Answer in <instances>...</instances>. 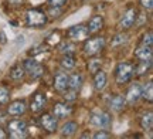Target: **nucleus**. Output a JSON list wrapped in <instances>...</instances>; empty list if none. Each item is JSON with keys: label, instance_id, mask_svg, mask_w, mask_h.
Returning <instances> with one entry per match:
<instances>
[{"label": "nucleus", "instance_id": "nucleus-16", "mask_svg": "<svg viewBox=\"0 0 153 139\" xmlns=\"http://www.w3.org/2000/svg\"><path fill=\"white\" fill-rule=\"evenodd\" d=\"M133 56L137 58V61H148V60H152V57H153L152 45H146V44H142V43H140V44L135 48Z\"/></svg>", "mask_w": 153, "mask_h": 139}, {"label": "nucleus", "instance_id": "nucleus-38", "mask_svg": "<svg viewBox=\"0 0 153 139\" xmlns=\"http://www.w3.org/2000/svg\"><path fill=\"white\" fill-rule=\"evenodd\" d=\"M0 36H1L0 43H1V44H6V36H4V33H3V31H0Z\"/></svg>", "mask_w": 153, "mask_h": 139}, {"label": "nucleus", "instance_id": "nucleus-33", "mask_svg": "<svg viewBox=\"0 0 153 139\" xmlns=\"http://www.w3.org/2000/svg\"><path fill=\"white\" fill-rule=\"evenodd\" d=\"M91 138H94V139H108V138H112V134L108 132L106 129H101V131H97Z\"/></svg>", "mask_w": 153, "mask_h": 139}, {"label": "nucleus", "instance_id": "nucleus-31", "mask_svg": "<svg viewBox=\"0 0 153 139\" xmlns=\"http://www.w3.org/2000/svg\"><path fill=\"white\" fill-rule=\"evenodd\" d=\"M47 48V45L44 44H36V45H33L30 50H28V56L30 57H36V56H38V54H41V53H44V50Z\"/></svg>", "mask_w": 153, "mask_h": 139}, {"label": "nucleus", "instance_id": "nucleus-23", "mask_svg": "<svg viewBox=\"0 0 153 139\" xmlns=\"http://www.w3.org/2000/svg\"><path fill=\"white\" fill-rule=\"evenodd\" d=\"M58 51L62 56H75V43L71 40H64L58 43Z\"/></svg>", "mask_w": 153, "mask_h": 139}, {"label": "nucleus", "instance_id": "nucleus-30", "mask_svg": "<svg viewBox=\"0 0 153 139\" xmlns=\"http://www.w3.org/2000/svg\"><path fill=\"white\" fill-rule=\"evenodd\" d=\"M61 95H62V100L65 101V102H74V101L78 100V95H79V92H76V91H72V89H68L67 88L64 92H61Z\"/></svg>", "mask_w": 153, "mask_h": 139}, {"label": "nucleus", "instance_id": "nucleus-29", "mask_svg": "<svg viewBox=\"0 0 153 139\" xmlns=\"http://www.w3.org/2000/svg\"><path fill=\"white\" fill-rule=\"evenodd\" d=\"M10 88L6 85H0V105H6L10 101Z\"/></svg>", "mask_w": 153, "mask_h": 139}, {"label": "nucleus", "instance_id": "nucleus-8", "mask_svg": "<svg viewBox=\"0 0 153 139\" xmlns=\"http://www.w3.org/2000/svg\"><path fill=\"white\" fill-rule=\"evenodd\" d=\"M137 9L136 7H128L123 13H122V16L119 19V23H118V27H119L120 31H128V30H131L137 22Z\"/></svg>", "mask_w": 153, "mask_h": 139}, {"label": "nucleus", "instance_id": "nucleus-20", "mask_svg": "<svg viewBox=\"0 0 153 139\" xmlns=\"http://www.w3.org/2000/svg\"><path fill=\"white\" fill-rule=\"evenodd\" d=\"M78 128H79V125L76 121H67L60 128V135L62 138H71L78 132Z\"/></svg>", "mask_w": 153, "mask_h": 139}, {"label": "nucleus", "instance_id": "nucleus-10", "mask_svg": "<svg viewBox=\"0 0 153 139\" xmlns=\"http://www.w3.org/2000/svg\"><path fill=\"white\" fill-rule=\"evenodd\" d=\"M72 112H74L72 105L70 102H65V101L54 102L53 106H51V114H53L58 121H61V119H68V118L72 115Z\"/></svg>", "mask_w": 153, "mask_h": 139}, {"label": "nucleus", "instance_id": "nucleus-21", "mask_svg": "<svg viewBox=\"0 0 153 139\" xmlns=\"http://www.w3.org/2000/svg\"><path fill=\"white\" fill-rule=\"evenodd\" d=\"M139 125L143 132H150L153 129V112L150 109L142 114V117L139 119Z\"/></svg>", "mask_w": 153, "mask_h": 139}, {"label": "nucleus", "instance_id": "nucleus-1", "mask_svg": "<svg viewBox=\"0 0 153 139\" xmlns=\"http://www.w3.org/2000/svg\"><path fill=\"white\" fill-rule=\"evenodd\" d=\"M105 45H106V39L104 36H99V34H94V36H88L87 39L84 40V44H82V53L85 57H94V56H99L102 51H104Z\"/></svg>", "mask_w": 153, "mask_h": 139}, {"label": "nucleus", "instance_id": "nucleus-35", "mask_svg": "<svg viewBox=\"0 0 153 139\" xmlns=\"http://www.w3.org/2000/svg\"><path fill=\"white\" fill-rule=\"evenodd\" d=\"M67 0H47V4L53 7H64Z\"/></svg>", "mask_w": 153, "mask_h": 139}, {"label": "nucleus", "instance_id": "nucleus-12", "mask_svg": "<svg viewBox=\"0 0 153 139\" xmlns=\"http://www.w3.org/2000/svg\"><path fill=\"white\" fill-rule=\"evenodd\" d=\"M27 101L24 98H19V100H14L11 102H7V108H6V112L10 115V117H23L26 112H27Z\"/></svg>", "mask_w": 153, "mask_h": 139}, {"label": "nucleus", "instance_id": "nucleus-34", "mask_svg": "<svg viewBox=\"0 0 153 139\" xmlns=\"http://www.w3.org/2000/svg\"><path fill=\"white\" fill-rule=\"evenodd\" d=\"M140 43H142V44H146V45H152L153 44V33H152V30H148L146 33L143 34Z\"/></svg>", "mask_w": 153, "mask_h": 139}, {"label": "nucleus", "instance_id": "nucleus-41", "mask_svg": "<svg viewBox=\"0 0 153 139\" xmlns=\"http://www.w3.org/2000/svg\"><path fill=\"white\" fill-rule=\"evenodd\" d=\"M82 1H89V0H82Z\"/></svg>", "mask_w": 153, "mask_h": 139}, {"label": "nucleus", "instance_id": "nucleus-24", "mask_svg": "<svg viewBox=\"0 0 153 139\" xmlns=\"http://www.w3.org/2000/svg\"><path fill=\"white\" fill-rule=\"evenodd\" d=\"M128 41H129V34L126 31H119L111 39V47H114V48L122 47V45L128 44Z\"/></svg>", "mask_w": 153, "mask_h": 139}, {"label": "nucleus", "instance_id": "nucleus-26", "mask_svg": "<svg viewBox=\"0 0 153 139\" xmlns=\"http://www.w3.org/2000/svg\"><path fill=\"white\" fill-rule=\"evenodd\" d=\"M150 70H152V60L135 62V74L139 77H145L148 72H150Z\"/></svg>", "mask_w": 153, "mask_h": 139}, {"label": "nucleus", "instance_id": "nucleus-5", "mask_svg": "<svg viewBox=\"0 0 153 139\" xmlns=\"http://www.w3.org/2000/svg\"><path fill=\"white\" fill-rule=\"evenodd\" d=\"M23 67H24V71H26V75H28V78L33 80V81H37L40 78H43L44 74H45V67L38 60H36L34 57L26 58L23 61Z\"/></svg>", "mask_w": 153, "mask_h": 139}, {"label": "nucleus", "instance_id": "nucleus-4", "mask_svg": "<svg viewBox=\"0 0 153 139\" xmlns=\"http://www.w3.org/2000/svg\"><path fill=\"white\" fill-rule=\"evenodd\" d=\"M89 123L95 126V128L99 129H108L112 125V114L105 109H94L91 114H89Z\"/></svg>", "mask_w": 153, "mask_h": 139}, {"label": "nucleus", "instance_id": "nucleus-7", "mask_svg": "<svg viewBox=\"0 0 153 139\" xmlns=\"http://www.w3.org/2000/svg\"><path fill=\"white\" fill-rule=\"evenodd\" d=\"M37 123L40 129H43L47 134H55L58 131V119L51 112H40Z\"/></svg>", "mask_w": 153, "mask_h": 139}, {"label": "nucleus", "instance_id": "nucleus-2", "mask_svg": "<svg viewBox=\"0 0 153 139\" xmlns=\"http://www.w3.org/2000/svg\"><path fill=\"white\" fill-rule=\"evenodd\" d=\"M135 75V62L132 61H120L114 71L115 83L119 87H123L126 84L132 81V78Z\"/></svg>", "mask_w": 153, "mask_h": 139}, {"label": "nucleus", "instance_id": "nucleus-25", "mask_svg": "<svg viewBox=\"0 0 153 139\" xmlns=\"http://www.w3.org/2000/svg\"><path fill=\"white\" fill-rule=\"evenodd\" d=\"M60 67L64 71H72L76 67V58L75 56H62L60 60Z\"/></svg>", "mask_w": 153, "mask_h": 139}, {"label": "nucleus", "instance_id": "nucleus-22", "mask_svg": "<svg viewBox=\"0 0 153 139\" xmlns=\"http://www.w3.org/2000/svg\"><path fill=\"white\" fill-rule=\"evenodd\" d=\"M26 77V71H24V67H23V62H16L13 64L9 70V78L13 80V81H20Z\"/></svg>", "mask_w": 153, "mask_h": 139}, {"label": "nucleus", "instance_id": "nucleus-17", "mask_svg": "<svg viewBox=\"0 0 153 139\" xmlns=\"http://www.w3.org/2000/svg\"><path fill=\"white\" fill-rule=\"evenodd\" d=\"M105 26V19L104 16H101V14H95L92 16L87 23V27L89 30V34H97L99 33Z\"/></svg>", "mask_w": 153, "mask_h": 139}, {"label": "nucleus", "instance_id": "nucleus-39", "mask_svg": "<svg viewBox=\"0 0 153 139\" xmlns=\"http://www.w3.org/2000/svg\"><path fill=\"white\" fill-rule=\"evenodd\" d=\"M79 136H81V138H91L92 135H91V132H84V134H81Z\"/></svg>", "mask_w": 153, "mask_h": 139}, {"label": "nucleus", "instance_id": "nucleus-27", "mask_svg": "<svg viewBox=\"0 0 153 139\" xmlns=\"http://www.w3.org/2000/svg\"><path fill=\"white\" fill-rule=\"evenodd\" d=\"M87 67H88V71L91 72V74H94V72H97L98 70H101V67H102V60H101L98 56L89 57Z\"/></svg>", "mask_w": 153, "mask_h": 139}, {"label": "nucleus", "instance_id": "nucleus-14", "mask_svg": "<svg viewBox=\"0 0 153 139\" xmlns=\"http://www.w3.org/2000/svg\"><path fill=\"white\" fill-rule=\"evenodd\" d=\"M67 85H68V72L64 70L55 72L54 78H53V88L61 94L67 89Z\"/></svg>", "mask_w": 153, "mask_h": 139}, {"label": "nucleus", "instance_id": "nucleus-11", "mask_svg": "<svg viewBox=\"0 0 153 139\" xmlns=\"http://www.w3.org/2000/svg\"><path fill=\"white\" fill-rule=\"evenodd\" d=\"M67 39L74 41V43H79V41H84L89 36V30H88L87 24H75V26H71V27L67 30Z\"/></svg>", "mask_w": 153, "mask_h": 139}, {"label": "nucleus", "instance_id": "nucleus-3", "mask_svg": "<svg viewBox=\"0 0 153 139\" xmlns=\"http://www.w3.org/2000/svg\"><path fill=\"white\" fill-rule=\"evenodd\" d=\"M24 19H26V26L30 28H41L48 23L47 13L43 9H38V7L28 9L24 14Z\"/></svg>", "mask_w": 153, "mask_h": 139}, {"label": "nucleus", "instance_id": "nucleus-36", "mask_svg": "<svg viewBox=\"0 0 153 139\" xmlns=\"http://www.w3.org/2000/svg\"><path fill=\"white\" fill-rule=\"evenodd\" d=\"M140 6H142L145 10L150 11L153 7V0H140Z\"/></svg>", "mask_w": 153, "mask_h": 139}, {"label": "nucleus", "instance_id": "nucleus-19", "mask_svg": "<svg viewBox=\"0 0 153 139\" xmlns=\"http://www.w3.org/2000/svg\"><path fill=\"white\" fill-rule=\"evenodd\" d=\"M82 84H84V75H82L81 72L68 74V85H67L68 89H72V91L79 92L82 88Z\"/></svg>", "mask_w": 153, "mask_h": 139}, {"label": "nucleus", "instance_id": "nucleus-28", "mask_svg": "<svg viewBox=\"0 0 153 139\" xmlns=\"http://www.w3.org/2000/svg\"><path fill=\"white\" fill-rule=\"evenodd\" d=\"M142 100H145L149 104L153 102V83L152 81H149L148 84H145L142 87Z\"/></svg>", "mask_w": 153, "mask_h": 139}, {"label": "nucleus", "instance_id": "nucleus-32", "mask_svg": "<svg viewBox=\"0 0 153 139\" xmlns=\"http://www.w3.org/2000/svg\"><path fill=\"white\" fill-rule=\"evenodd\" d=\"M47 16L48 17H53V19H57V17L61 16V13H62V7H53V6H48V9H47Z\"/></svg>", "mask_w": 153, "mask_h": 139}, {"label": "nucleus", "instance_id": "nucleus-13", "mask_svg": "<svg viewBox=\"0 0 153 139\" xmlns=\"http://www.w3.org/2000/svg\"><path fill=\"white\" fill-rule=\"evenodd\" d=\"M125 98V102L129 104V105H135L139 102V100L142 98V85L139 83H132L128 88H126V92L123 95Z\"/></svg>", "mask_w": 153, "mask_h": 139}, {"label": "nucleus", "instance_id": "nucleus-6", "mask_svg": "<svg viewBox=\"0 0 153 139\" xmlns=\"http://www.w3.org/2000/svg\"><path fill=\"white\" fill-rule=\"evenodd\" d=\"M7 138L24 139L28 136L27 122L24 119H11L7 122Z\"/></svg>", "mask_w": 153, "mask_h": 139}, {"label": "nucleus", "instance_id": "nucleus-9", "mask_svg": "<svg viewBox=\"0 0 153 139\" xmlns=\"http://www.w3.org/2000/svg\"><path fill=\"white\" fill-rule=\"evenodd\" d=\"M47 106V94L41 91V89H37L34 91L31 97H30V105H28V109L33 112V114H40L43 112Z\"/></svg>", "mask_w": 153, "mask_h": 139}, {"label": "nucleus", "instance_id": "nucleus-37", "mask_svg": "<svg viewBox=\"0 0 153 139\" xmlns=\"http://www.w3.org/2000/svg\"><path fill=\"white\" fill-rule=\"evenodd\" d=\"M7 138V132H6V129L0 125V139H6Z\"/></svg>", "mask_w": 153, "mask_h": 139}, {"label": "nucleus", "instance_id": "nucleus-18", "mask_svg": "<svg viewBox=\"0 0 153 139\" xmlns=\"http://www.w3.org/2000/svg\"><path fill=\"white\" fill-rule=\"evenodd\" d=\"M92 84H94V89L95 91H98V92L104 91L106 84H108V74L104 70H98L97 72H94Z\"/></svg>", "mask_w": 153, "mask_h": 139}, {"label": "nucleus", "instance_id": "nucleus-40", "mask_svg": "<svg viewBox=\"0 0 153 139\" xmlns=\"http://www.w3.org/2000/svg\"><path fill=\"white\" fill-rule=\"evenodd\" d=\"M10 3L11 4H22L23 0H10Z\"/></svg>", "mask_w": 153, "mask_h": 139}, {"label": "nucleus", "instance_id": "nucleus-15", "mask_svg": "<svg viewBox=\"0 0 153 139\" xmlns=\"http://www.w3.org/2000/svg\"><path fill=\"white\" fill-rule=\"evenodd\" d=\"M106 105H108V108H109V111H112V112H120L123 108H125L126 102H125L123 95L112 94V95H109V98H108V101H106Z\"/></svg>", "mask_w": 153, "mask_h": 139}]
</instances>
